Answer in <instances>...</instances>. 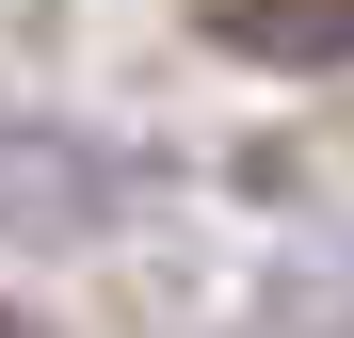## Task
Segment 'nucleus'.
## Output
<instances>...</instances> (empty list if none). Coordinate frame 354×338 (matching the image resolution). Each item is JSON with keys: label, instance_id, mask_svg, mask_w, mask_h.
I'll use <instances>...</instances> for the list:
<instances>
[{"label": "nucleus", "instance_id": "f257e3e1", "mask_svg": "<svg viewBox=\"0 0 354 338\" xmlns=\"http://www.w3.org/2000/svg\"><path fill=\"white\" fill-rule=\"evenodd\" d=\"M194 32L225 48V65H354V0H194Z\"/></svg>", "mask_w": 354, "mask_h": 338}, {"label": "nucleus", "instance_id": "f03ea898", "mask_svg": "<svg viewBox=\"0 0 354 338\" xmlns=\"http://www.w3.org/2000/svg\"><path fill=\"white\" fill-rule=\"evenodd\" d=\"M0 338H17V322H0Z\"/></svg>", "mask_w": 354, "mask_h": 338}]
</instances>
